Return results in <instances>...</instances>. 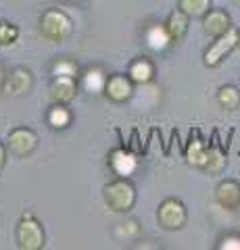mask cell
I'll use <instances>...</instances> for the list:
<instances>
[{
  "label": "cell",
  "mask_w": 240,
  "mask_h": 250,
  "mask_svg": "<svg viewBox=\"0 0 240 250\" xmlns=\"http://www.w3.org/2000/svg\"><path fill=\"white\" fill-rule=\"evenodd\" d=\"M107 207L115 213H128L136 205V188L128 177H117L103 188Z\"/></svg>",
  "instance_id": "cell-1"
},
{
  "label": "cell",
  "mask_w": 240,
  "mask_h": 250,
  "mask_svg": "<svg viewBox=\"0 0 240 250\" xmlns=\"http://www.w3.org/2000/svg\"><path fill=\"white\" fill-rule=\"evenodd\" d=\"M40 34L46 38L48 42H65L71 36L73 23L69 19V15L59 11V9H48L40 15Z\"/></svg>",
  "instance_id": "cell-2"
},
{
  "label": "cell",
  "mask_w": 240,
  "mask_h": 250,
  "mask_svg": "<svg viewBox=\"0 0 240 250\" xmlns=\"http://www.w3.org/2000/svg\"><path fill=\"white\" fill-rule=\"evenodd\" d=\"M17 244L21 250H40L44 248V229L40 221L32 215L25 213L17 225Z\"/></svg>",
  "instance_id": "cell-3"
},
{
  "label": "cell",
  "mask_w": 240,
  "mask_h": 250,
  "mask_svg": "<svg viewBox=\"0 0 240 250\" xmlns=\"http://www.w3.org/2000/svg\"><path fill=\"white\" fill-rule=\"evenodd\" d=\"M186 219H188L186 207L177 198H165L157 208V221L163 229H180L186 225Z\"/></svg>",
  "instance_id": "cell-4"
},
{
  "label": "cell",
  "mask_w": 240,
  "mask_h": 250,
  "mask_svg": "<svg viewBox=\"0 0 240 250\" xmlns=\"http://www.w3.org/2000/svg\"><path fill=\"white\" fill-rule=\"evenodd\" d=\"M236 46H238V29L232 27L223 36L215 38V42H211V46L205 50V57H203L205 65L207 67H218L219 62L236 48Z\"/></svg>",
  "instance_id": "cell-5"
},
{
  "label": "cell",
  "mask_w": 240,
  "mask_h": 250,
  "mask_svg": "<svg viewBox=\"0 0 240 250\" xmlns=\"http://www.w3.org/2000/svg\"><path fill=\"white\" fill-rule=\"evenodd\" d=\"M6 146H9V150L15 156H19V159H25V156H29V154L36 150L38 136L29 127H15V129L9 131Z\"/></svg>",
  "instance_id": "cell-6"
},
{
  "label": "cell",
  "mask_w": 240,
  "mask_h": 250,
  "mask_svg": "<svg viewBox=\"0 0 240 250\" xmlns=\"http://www.w3.org/2000/svg\"><path fill=\"white\" fill-rule=\"evenodd\" d=\"M134 94V82L128 75H111L107 77V85H105V96L113 100V103H126Z\"/></svg>",
  "instance_id": "cell-7"
},
{
  "label": "cell",
  "mask_w": 240,
  "mask_h": 250,
  "mask_svg": "<svg viewBox=\"0 0 240 250\" xmlns=\"http://www.w3.org/2000/svg\"><path fill=\"white\" fill-rule=\"evenodd\" d=\"M32 85H34L32 71L25 67H15L4 80V92L9 96H23V94L32 90Z\"/></svg>",
  "instance_id": "cell-8"
},
{
  "label": "cell",
  "mask_w": 240,
  "mask_h": 250,
  "mask_svg": "<svg viewBox=\"0 0 240 250\" xmlns=\"http://www.w3.org/2000/svg\"><path fill=\"white\" fill-rule=\"evenodd\" d=\"M215 200L226 210H238L240 208V184L236 179H223L215 188Z\"/></svg>",
  "instance_id": "cell-9"
},
{
  "label": "cell",
  "mask_w": 240,
  "mask_h": 250,
  "mask_svg": "<svg viewBox=\"0 0 240 250\" xmlns=\"http://www.w3.org/2000/svg\"><path fill=\"white\" fill-rule=\"evenodd\" d=\"M77 94V82L75 77L69 75H55V80L50 82V96L59 104H69Z\"/></svg>",
  "instance_id": "cell-10"
},
{
  "label": "cell",
  "mask_w": 240,
  "mask_h": 250,
  "mask_svg": "<svg viewBox=\"0 0 240 250\" xmlns=\"http://www.w3.org/2000/svg\"><path fill=\"white\" fill-rule=\"evenodd\" d=\"M203 29H205V34L211 36V38L223 36L228 29H232L230 15L226 11H221V9H211L203 17Z\"/></svg>",
  "instance_id": "cell-11"
},
{
  "label": "cell",
  "mask_w": 240,
  "mask_h": 250,
  "mask_svg": "<svg viewBox=\"0 0 240 250\" xmlns=\"http://www.w3.org/2000/svg\"><path fill=\"white\" fill-rule=\"evenodd\" d=\"M188 19H190V17H188V15H186L182 9H175L172 15H169L165 27H167L169 38H172V44H174V42H182L184 36L188 34Z\"/></svg>",
  "instance_id": "cell-12"
},
{
  "label": "cell",
  "mask_w": 240,
  "mask_h": 250,
  "mask_svg": "<svg viewBox=\"0 0 240 250\" xmlns=\"http://www.w3.org/2000/svg\"><path fill=\"white\" fill-rule=\"evenodd\" d=\"M153 75H154V67H153V62L146 59V57H140V59H134L130 62V67H128V77L134 83H149L153 80Z\"/></svg>",
  "instance_id": "cell-13"
},
{
  "label": "cell",
  "mask_w": 240,
  "mask_h": 250,
  "mask_svg": "<svg viewBox=\"0 0 240 250\" xmlns=\"http://www.w3.org/2000/svg\"><path fill=\"white\" fill-rule=\"evenodd\" d=\"M111 167L113 171L117 173L119 177H128L134 173L136 169V159L131 156L128 150H123V148H117V150L111 152Z\"/></svg>",
  "instance_id": "cell-14"
},
{
  "label": "cell",
  "mask_w": 240,
  "mask_h": 250,
  "mask_svg": "<svg viewBox=\"0 0 240 250\" xmlns=\"http://www.w3.org/2000/svg\"><path fill=\"white\" fill-rule=\"evenodd\" d=\"M144 40L153 50H165L172 44V38H169L165 25H151L144 31Z\"/></svg>",
  "instance_id": "cell-15"
},
{
  "label": "cell",
  "mask_w": 240,
  "mask_h": 250,
  "mask_svg": "<svg viewBox=\"0 0 240 250\" xmlns=\"http://www.w3.org/2000/svg\"><path fill=\"white\" fill-rule=\"evenodd\" d=\"M84 90L90 92V94H100L105 92V85H107V75L103 69L98 67H90L86 73H84V80H82Z\"/></svg>",
  "instance_id": "cell-16"
},
{
  "label": "cell",
  "mask_w": 240,
  "mask_h": 250,
  "mask_svg": "<svg viewBox=\"0 0 240 250\" xmlns=\"http://www.w3.org/2000/svg\"><path fill=\"white\" fill-rule=\"evenodd\" d=\"M207 152H209V146L203 142L200 138H192L190 144L186 146V161L195 167H205V161H207Z\"/></svg>",
  "instance_id": "cell-17"
},
{
  "label": "cell",
  "mask_w": 240,
  "mask_h": 250,
  "mask_svg": "<svg viewBox=\"0 0 240 250\" xmlns=\"http://www.w3.org/2000/svg\"><path fill=\"white\" fill-rule=\"evenodd\" d=\"M46 121H48V125L52 129H65L69 123H71V113H69V108L65 104H59L55 103V106L48 111V115H46Z\"/></svg>",
  "instance_id": "cell-18"
},
{
  "label": "cell",
  "mask_w": 240,
  "mask_h": 250,
  "mask_svg": "<svg viewBox=\"0 0 240 250\" xmlns=\"http://www.w3.org/2000/svg\"><path fill=\"white\" fill-rule=\"evenodd\" d=\"M218 103L223 111H236L240 104V90L234 85H221L218 92Z\"/></svg>",
  "instance_id": "cell-19"
},
{
  "label": "cell",
  "mask_w": 240,
  "mask_h": 250,
  "mask_svg": "<svg viewBox=\"0 0 240 250\" xmlns=\"http://www.w3.org/2000/svg\"><path fill=\"white\" fill-rule=\"evenodd\" d=\"M190 19L195 17H205V15L211 11V0H180V6Z\"/></svg>",
  "instance_id": "cell-20"
},
{
  "label": "cell",
  "mask_w": 240,
  "mask_h": 250,
  "mask_svg": "<svg viewBox=\"0 0 240 250\" xmlns=\"http://www.w3.org/2000/svg\"><path fill=\"white\" fill-rule=\"evenodd\" d=\"M223 167H226V154H223L219 148H209L203 169H207L209 173H219Z\"/></svg>",
  "instance_id": "cell-21"
},
{
  "label": "cell",
  "mask_w": 240,
  "mask_h": 250,
  "mask_svg": "<svg viewBox=\"0 0 240 250\" xmlns=\"http://www.w3.org/2000/svg\"><path fill=\"white\" fill-rule=\"evenodd\" d=\"M19 38V27L9 21H0V46H13Z\"/></svg>",
  "instance_id": "cell-22"
},
{
  "label": "cell",
  "mask_w": 240,
  "mask_h": 250,
  "mask_svg": "<svg viewBox=\"0 0 240 250\" xmlns=\"http://www.w3.org/2000/svg\"><path fill=\"white\" fill-rule=\"evenodd\" d=\"M52 73L55 75H69V77H75L77 75V65L71 59H61L52 65Z\"/></svg>",
  "instance_id": "cell-23"
},
{
  "label": "cell",
  "mask_w": 240,
  "mask_h": 250,
  "mask_svg": "<svg viewBox=\"0 0 240 250\" xmlns=\"http://www.w3.org/2000/svg\"><path fill=\"white\" fill-rule=\"evenodd\" d=\"M218 248H234V250H240V238L238 236H226L221 240V244Z\"/></svg>",
  "instance_id": "cell-24"
},
{
  "label": "cell",
  "mask_w": 240,
  "mask_h": 250,
  "mask_svg": "<svg viewBox=\"0 0 240 250\" xmlns=\"http://www.w3.org/2000/svg\"><path fill=\"white\" fill-rule=\"evenodd\" d=\"M4 161H6V148H4L2 144H0V169H2Z\"/></svg>",
  "instance_id": "cell-25"
},
{
  "label": "cell",
  "mask_w": 240,
  "mask_h": 250,
  "mask_svg": "<svg viewBox=\"0 0 240 250\" xmlns=\"http://www.w3.org/2000/svg\"><path fill=\"white\" fill-rule=\"evenodd\" d=\"M2 80H4V75H2V69H0V83H2Z\"/></svg>",
  "instance_id": "cell-26"
},
{
  "label": "cell",
  "mask_w": 240,
  "mask_h": 250,
  "mask_svg": "<svg viewBox=\"0 0 240 250\" xmlns=\"http://www.w3.org/2000/svg\"><path fill=\"white\" fill-rule=\"evenodd\" d=\"M238 46H240V29H238Z\"/></svg>",
  "instance_id": "cell-27"
}]
</instances>
